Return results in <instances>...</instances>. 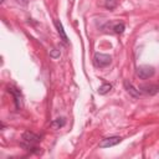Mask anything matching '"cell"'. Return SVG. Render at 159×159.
I'll list each match as a JSON object with an SVG mask.
<instances>
[{
  "label": "cell",
  "mask_w": 159,
  "mask_h": 159,
  "mask_svg": "<svg viewBox=\"0 0 159 159\" xmlns=\"http://www.w3.org/2000/svg\"><path fill=\"white\" fill-rule=\"evenodd\" d=\"M122 142V138L118 135H113V137H107L104 139L101 140L99 143V148H109V147H114L118 143Z\"/></svg>",
  "instance_id": "4"
},
{
  "label": "cell",
  "mask_w": 159,
  "mask_h": 159,
  "mask_svg": "<svg viewBox=\"0 0 159 159\" xmlns=\"http://www.w3.org/2000/svg\"><path fill=\"white\" fill-rule=\"evenodd\" d=\"M154 72H155V70H154L153 66L144 65V66L138 67V70H137V76H138L139 78H142V80H148V78L153 77Z\"/></svg>",
  "instance_id": "2"
},
{
  "label": "cell",
  "mask_w": 159,
  "mask_h": 159,
  "mask_svg": "<svg viewBox=\"0 0 159 159\" xmlns=\"http://www.w3.org/2000/svg\"><path fill=\"white\" fill-rule=\"evenodd\" d=\"M143 92L147 94H155L157 92H159V87L155 84H150V86H143L142 87Z\"/></svg>",
  "instance_id": "8"
},
{
  "label": "cell",
  "mask_w": 159,
  "mask_h": 159,
  "mask_svg": "<svg viewBox=\"0 0 159 159\" xmlns=\"http://www.w3.org/2000/svg\"><path fill=\"white\" fill-rule=\"evenodd\" d=\"M4 1H5V0H1V4H2V2H4Z\"/></svg>",
  "instance_id": "14"
},
{
  "label": "cell",
  "mask_w": 159,
  "mask_h": 159,
  "mask_svg": "<svg viewBox=\"0 0 159 159\" xmlns=\"http://www.w3.org/2000/svg\"><path fill=\"white\" fill-rule=\"evenodd\" d=\"M7 91H9L10 93H12V96H14V98H15V107H16V109H20V108L22 107V99H21L22 97H21L20 91L16 89V88H14V87H9Z\"/></svg>",
  "instance_id": "5"
},
{
  "label": "cell",
  "mask_w": 159,
  "mask_h": 159,
  "mask_svg": "<svg viewBox=\"0 0 159 159\" xmlns=\"http://www.w3.org/2000/svg\"><path fill=\"white\" fill-rule=\"evenodd\" d=\"M65 123H66L65 118H57V119H55V120L51 122V127H52L53 129H60L61 127L65 125Z\"/></svg>",
  "instance_id": "9"
},
{
  "label": "cell",
  "mask_w": 159,
  "mask_h": 159,
  "mask_svg": "<svg viewBox=\"0 0 159 159\" xmlns=\"http://www.w3.org/2000/svg\"><path fill=\"white\" fill-rule=\"evenodd\" d=\"M55 26H56V29H57V32H58L60 37L63 40V42L68 43V39H67V35H66V32H65V30H63L62 22H61L60 20H55Z\"/></svg>",
  "instance_id": "7"
},
{
  "label": "cell",
  "mask_w": 159,
  "mask_h": 159,
  "mask_svg": "<svg viewBox=\"0 0 159 159\" xmlns=\"http://www.w3.org/2000/svg\"><path fill=\"white\" fill-rule=\"evenodd\" d=\"M94 65L97 67H106L111 63L112 61V57L109 55H106V53H101V52H97L94 55Z\"/></svg>",
  "instance_id": "3"
},
{
  "label": "cell",
  "mask_w": 159,
  "mask_h": 159,
  "mask_svg": "<svg viewBox=\"0 0 159 159\" xmlns=\"http://www.w3.org/2000/svg\"><path fill=\"white\" fill-rule=\"evenodd\" d=\"M50 55H51V57L57 58V57L60 56V52H58V51H51V52H50Z\"/></svg>",
  "instance_id": "13"
},
{
  "label": "cell",
  "mask_w": 159,
  "mask_h": 159,
  "mask_svg": "<svg viewBox=\"0 0 159 159\" xmlns=\"http://www.w3.org/2000/svg\"><path fill=\"white\" fill-rule=\"evenodd\" d=\"M41 140V137L35 134L34 132H30V130H26L22 133V143L21 145L25 148V149H36V144Z\"/></svg>",
  "instance_id": "1"
},
{
  "label": "cell",
  "mask_w": 159,
  "mask_h": 159,
  "mask_svg": "<svg viewBox=\"0 0 159 159\" xmlns=\"http://www.w3.org/2000/svg\"><path fill=\"white\" fill-rule=\"evenodd\" d=\"M111 89H112V84H111V83H103V84L98 88V93H99V94H106V93H108Z\"/></svg>",
  "instance_id": "10"
},
{
  "label": "cell",
  "mask_w": 159,
  "mask_h": 159,
  "mask_svg": "<svg viewBox=\"0 0 159 159\" xmlns=\"http://www.w3.org/2000/svg\"><path fill=\"white\" fill-rule=\"evenodd\" d=\"M124 29H125V26H124L123 22H118V24L113 25V27H112V30H113L116 34H122V32L124 31Z\"/></svg>",
  "instance_id": "11"
},
{
  "label": "cell",
  "mask_w": 159,
  "mask_h": 159,
  "mask_svg": "<svg viewBox=\"0 0 159 159\" xmlns=\"http://www.w3.org/2000/svg\"><path fill=\"white\" fill-rule=\"evenodd\" d=\"M104 6L109 10H113L116 6H117V0H106L104 2Z\"/></svg>",
  "instance_id": "12"
},
{
  "label": "cell",
  "mask_w": 159,
  "mask_h": 159,
  "mask_svg": "<svg viewBox=\"0 0 159 159\" xmlns=\"http://www.w3.org/2000/svg\"><path fill=\"white\" fill-rule=\"evenodd\" d=\"M123 84H124V88L127 89V92H128L130 96H133L134 98H138V97L140 96L139 89H137V88H135V87H134V86H133V84H132V83H130L128 80H125Z\"/></svg>",
  "instance_id": "6"
}]
</instances>
